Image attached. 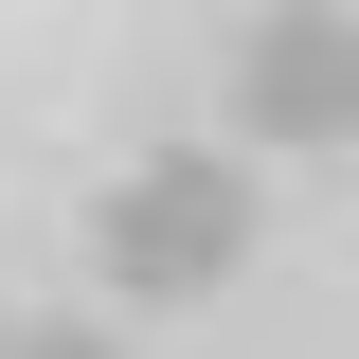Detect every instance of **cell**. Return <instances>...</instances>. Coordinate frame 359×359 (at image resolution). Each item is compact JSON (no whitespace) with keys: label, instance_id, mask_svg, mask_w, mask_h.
Instances as JSON below:
<instances>
[{"label":"cell","instance_id":"6da1fadb","mask_svg":"<svg viewBox=\"0 0 359 359\" xmlns=\"http://www.w3.org/2000/svg\"><path fill=\"white\" fill-rule=\"evenodd\" d=\"M252 144H144L108 198H90V269H108V306H198L252 269Z\"/></svg>","mask_w":359,"mask_h":359},{"label":"cell","instance_id":"7a4b0ae2","mask_svg":"<svg viewBox=\"0 0 359 359\" xmlns=\"http://www.w3.org/2000/svg\"><path fill=\"white\" fill-rule=\"evenodd\" d=\"M216 108H233V144H287V162L359 144V18L341 0H252L216 54Z\"/></svg>","mask_w":359,"mask_h":359},{"label":"cell","instance_id":"3957f363","mask_svg":"<svg viewBox=\"0 0 359 359\" xmlns=\"http://www.w3.org/2000/svg\"><path fill=\"white\" fill-rule=\"evenodd\" d=\"M18 359H126L108 323H18Z\"/></svg>","mask_w":359,"mask_h":359},{"label":"cell","instance_id":"277c9868","mask_svg":"<svg viewBox=\"0 0 359 359\" xmlns=\"http://www.w3.org/2000/svg\"><path fill=\"white\" fill-rule=\"evenodd\" d=\"M0 359H18V306H0Z\"/></svg>","mask_w":359,"mask_h":359}]
</instances>
